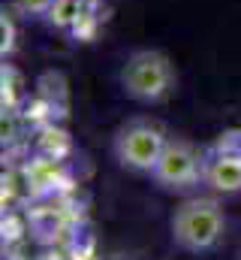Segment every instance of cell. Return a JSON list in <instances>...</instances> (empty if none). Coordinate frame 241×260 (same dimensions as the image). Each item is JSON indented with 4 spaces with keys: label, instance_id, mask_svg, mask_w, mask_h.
<instances>
[{
    "label": "cell",
    "instance_id": "obj_1",
    "mask_svg": "<svg viewBox=\"0 0 241 260\" xmlns=\"http://www.w3.org/2000/svg\"><path fill=\"white\" fill-rule=\"evenodd\" d=\"M169 236L178 251L193 257L217 251L226 239V212L217 194L184 197L169 218Z\"/></svg>",
    "mask_w": 241,
    "mask_h": 260
},
{
    "label": "cell",
    "instance_id": "obj_2",
    "mask_svg": "<svg viewBox=\"0 0 241 260\" xmlns=\"http://www.w3.org/2000/svg\"><path fill=\"white\" fill-rule=\"evenodd\" d=\"M118 82L120 91L130 100H136L142 106H157L175 91L178 73H175V64L166 52H160V49H133L118 70Z\"/></svg>",
    "mask_w": 241,
    "mask_h": 260
},
{
    "label": "cell",
    "instance_id": "obj_3",
    "mask_svg": "<svg viewBox=\"0 0 241 260\" xmlns=\"http://www.w3.org/2000/svg\"><path fill=\"white\" fill-rule=\"evenodd\" d=\"M169 133L160 121L151 118H130L112 133V160L120 170L136 176H151L157 167Z\"/></svg>",
    "mask_w": 241,
    "mask_h": 260
},
{
    "label": "cell",
    "instance_id": "obj_4",
    "mask_svg": "<svg viewBox=\"0 0 241 260\" xmlns=\"http://www.w3.org/2000/svg\"><path fill=\"white\" fill-rule=\"evenodd\" d=\"M202 160H205V151H199L190 139L169 136L157 167L151 170V182L160 191L187 194L196 185H202Z\"/></svg>",
    "mask_w": 241,
    "mask_h": 260
},
{
    "label": "cell",
    "instance_id": "obj_5",
    "mask_svg": "<svg viewBox=\"0 0 241 260\" xmlns=\"http://www.w3.org/2000/svg\"><path fill=\"white\" fill-rule=\"evenodd\" d=\"M202 185L217 197H229L241 191V145L217 142L205 151L202 160Z\"/></svg>",
    "mask_w": 241,
    "mask_h": 260
},
{
    "label": "cell",
    "instance_id": "obj_6",
    "mask_svg": "<svg viewBox=\"0 0 241 260\" xmlns=\"http://www.w3.org/2000/svg\"><path fill=\"white\" fill-rule=\"evenodd\" d=\"M88 12H94V9H88L85 0H55V3L49 6V12H46L43 21H46L49 27H55V30H75L78 21H82Z\"/></svg>",
    "mask_w": 241,
    "mask_h": 260
},
{
    "label": "cell",
    "instance_id": "obj_7",
    "mask_svg": "<svg viewBox=\"0 0 241 260\" xmlns=\"http://www.w3.org/2000/svg\"><path fill=\"white\" fill-rule=\"evenodd\" d=\"M55 0H12V9L18 12V15H30V18H46V12H49V6H52Z\"/></svg>",
    "mask_w": 241,
    "mask_h": 260
},
{
    "label": "cell",
    "instance_id": "obj_8",
    "mask_svg": "<svg viewBox=\"0 0 241 260\" xmlns=\"http://www.w3.org/2000/svg\"><path fill=\"white\" fill-rule=\"evenodd\" d=\"M0 27H3V55L6 52H12V37H15V30H12V15H6L3 12V18H0Z\"/></svg>",
    "mask_w": 241,
    "mask_h": 260
},
{
    "label": "cell",
    "instance_id": "obj_9",
    "mask_svg": "<svg viewBox=\"0 0 241 260\" xmlns=\"http://www.w3.org/2000/svg\"><path fill=\"white\" fill-rule=\"evenodd\" d=\"M115 260H130V257H115Z\"/></svg>",
    "mask_w": 241,
    "mask_h": 260
}]
</instances>
